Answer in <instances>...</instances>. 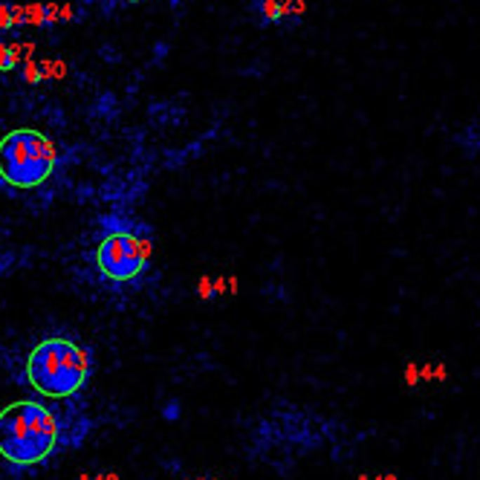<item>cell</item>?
Returning a JSON list of instances; mask_svg holds the SVG:
<instances>
[{
	"label": "cell",
	"instance_id": "obj_1",
	"mask_svg": "<svg viewBox=\"0 0 480 480\" xmlns=\"http://www.w3.org/2000/svg\"><path fill=\"white\" fill-rule=\"evenodd\" d=\"M58 446V422L41 402L18 399L0 411V458L15 466H38Z\"/></svg>",
	"mask_w": 480,
	"mask_h": 480
},
{
	"label": "cell",
	"instance_id": "obj_2",
	"mask_svg": "<svg viewBox=\"0 0 480 480\" xmlns=\"http://www.w3.org/2000/svg\"><path fill=\"white\" fill-rule=\"evenodd\" d=\"M87 379V356L69 339H44L27 359V382L50 399L73 396Z\"/></svg>",
	"mask_w": 480,
	"mask_h": 480
},
{
	"label": "cell",
	"instance_id": "obj_3",
	"mask_svg": "<svg viewBox=\"0 0 480 480\" xmlns=\"http://www.w3.org/2000/svg\"><path fill=\"white\" fill-rule=\"evenodd\" d=\"M55 145L35 128H15L0 139V180L29 191L44 185L55 171Z\"/></svg>",
	"mask_w": 480,
	"mask_h": 480
},
{
	"label": "cell",
	"instance_id": "obj_4",
	"mask_svg": "<svg viewBox=\"0 0 480 480\" xmlns=\"http://www.w3.org/2000/svg\"><path fill=\"white\" fill-rule=\"evenodd\" d=\"M95 263H99V272L107 281L128 284L142 275V269L148 263V252L136 234L119 229L102 237L99 252H95Z\"/></svg>",
	"mask_w": 480,
	"mask_h": 480
},
{
	"label": "cell",
	"instance_id": "obj_5",
	"mask_svg": "<svg viewBox=\"0 0 480 480\" xmlns=\"http://www.w3.org/2000/svg\"><path fill=\"white\" fill-rule=\"evenodd\" d=\"M131 4H139V0H131Z\"/></svg>",
	"mask_w": 480,
	"mask_h": 480
}]
</instances>
